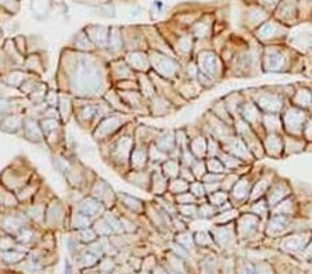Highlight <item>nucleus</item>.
Here are the masks:
<instances>
[{
  "instance_id": "31",
  "label": "nucleus",
  "mask_w": 312,
  "mask_h": 274,
  "mask_svg": "<svg viewBox=\"0 0 312 274\" xmlns=\"http://www.w3.org/2000/svg\"><path fill=\"white\" fill-rule=\"evenodd\" d=\"M21 204L14 191L9 190L0 183V211H9L20 208Z\"/></svg>"
},
{
  "instance_id": "13",
  "label": "nucleus",
  "mask_w": 312,
  "mask_h": 274,
  "mask_svg": "<svg viewBox=\"0 0 312 274\" xmlns=\"http://www.w3.org/2000/svg\"><path fill=\"white\" fill-rule=\"evenodd\" d=\"M72 206L75 209H78L79 212H82L83 215H86L90 219H93V220H96L100 216L104 215V212L107 211L106 206L92 196H83L75 205Z\"/></svg>"
},
{
  "instance_id": "9",
  "label": "nucleus",
  "mask_w": 312,
  "mask_h": 274,
  "mask_svg": "<svg viewBox=\"0 0 312 274\" xmlns=\"http://www.w3.org/2000/svg\"><path fill=\"white\" fill-rule=\"evenodd\" d=\"M147 53H148V59H150L151 71L156 72L158 76L172 80L178 75L179 64L175 60L168 57L164 53L156 51V50H147Z\"/></svg>"
},
{
  "instance_id": "40",
  "label": "nucleus",
  "mask_w": 312,
  "mask_h": 274,
  "mask_svg": "<svg viewBox=\"0 0 312 274\" xmlns=\"http://www.w3.org/2000/svg\"><path fill=\"white\" fill-rule=\"evenodd\" d=\"M39 123L45 136H48L51 132H56V130H60V129L66 127V125L61 122V119H54V118H42L39 121Z\"/></svg>"
},
{
  "instance_id": "45",
  "label": "nucleus",
  "mask_w": 312,
  "mask_h": 274,
  "mask_svg": "<svg viewBox=\"0 0 312 274\" xmlns=\"http://www.w3.org/2000/svg\"><path fill=\"white\" fill-rule=\"evenodd\" d=\"M189 191L193 194V196L200 199V198H205L207 197V191H205V184L201 182V180H195L190 183V187H189Z\"/></svg>"
},
{
  "instance_id": "14",
  "label": "nucleus",
  "mask_w": 312,
  "mask_h": 274,
  "mask_svg": "<svg viewBox=\"0 0 312 274\" xmlns=\"http://www.w3.org/2000/svg\"><path fill=\"white\" fill-rule=\"evenodd\" d=\"M20 136L24 137L25 140H28L30 143H33V144H45V135H43V130L40 127L38 119L25 117Z\"/></svg>"
},
{
  "instance_id": "7",
  "label": "nucleus",
  "mask_w": 312,
  "mask_h": 274,
  "mask_svg": "<svg viewBox=\"0 0 312 274\" xmlns=\"http://www.w3.org/2000/svg\"><path fill=\"white\" fill-rule=\"evenodd\" d=\"M71 206L61 201L59 197H53L46 206L45 213V230L53 228H66L68 226V216Z\"/></svg>"
},
{
  "instance_id": "24",
  "label": "nucleus",
  "mask_w": 312,
  "mask_h": 274,
  "mask_svg": "<svg viewBox=\"0 0 312 274\" xmlns=\"http://www.w3.org/2000/svg\"><path fill=\"white\" fill-rule=\"evenodd\" d=\"M25 115L24 114H9L0 121V129L6 133L20 135L24 126Z\"/></svg>"
},
{
  "instance_id": "8",
  "label": "nucleus",
  "mask_w": 312,
  "mask_h": 274,
  "mask_svg": "<svg viewBox=\"0 0 312 274\" xmlns=\"http://www.w3.org/2000/svg\"><path fill=\"white\" fill-rule=\"evenodd\" d=\"M30 225H32V222L22 209V206L9 211H0V228L7 234L17 237L22 228Z\"/></svg>"
},
{
  "instance_id": "3",
  "label": "nucleus",
  "mask_w": 312,
  "mask_h": 274,
  "mask_svg": "<svg viewBox=\"0 0 312 274\" xmlns=\"http://www.w3.org/2000/svg\"><path fill=\"white\" fill-rule=\"evenodd\" d=\"M35 173L36 170L27 158H17L10 167H7L0 173V183L11 191L17 193L30 183Z\"/></svg>"
},
{
  "instance_id": "1",
  "label": "nucleus",
  "mask_w": 312,
  "mask_h": 274,
  "mask_svg": "<svg viewBox=\"0 0 312 274\" xmlns=\"http://www.w3.org/2000/svg\"><path fill=\"white\" fill-rule=\"evenodd\" d=\"M113 82L108 71V60L100 53H81L63 50L56 74V89L79 98H101Z\"/></svg>"
},
{
  "instance_id": "5",
  "label": "nucleus",
  "mask_w": 312,
  "mask_h": 274,
  "mask_svg": "<svg viewBox=\"0 0 312 274\" xmlns=\"http://www.w3.org/2000/svg\"><path fill=\"white\" fill-rule=\"evenodd\" d=\"M64 177L72 190H78L82 194L88 196L96 177H98V173H95L90 167H86L85 164H82L75 157H71L69 167Z\"/></svg>"
},
{
  "instance_id": "15",
  "label": "nucleus",
  "mask_w": 312,
  "mask_h": 274,
  "mask_svg": "<svg viewBox=\"0 0 312 274\" xmlns=\"http://www.w3.org/2000/svg\"><path fill=\"white\" fill-rule=\"evenodd\" d=\"M124 59L136 74H148L151 71L147 51H127Z\"/></svg>"
},
{
  "instance_id": "52",
  "label": "nucleus",
  "mask_w": 312,
  "mask_h": 274,
  "mask_svg": "<svg viewBox=\"0 0 312 274\" xmlns=\"http://www.w3.org/2000/svg\"><path fill=\"white\" fill-rule=\"evenodd\" d=\"M260 1L265 7H276L280 3V0H260Z\"/></svg>"
},
{
  "instance_id": "42",
  "label": "nucleus",
  "mask_w": 312,
  "mask_h": 274,
  "mask_svg": "<svg viewBox=\"0 0 312 274\" xmlns=\"http://www.w3.org/2000/svg\"><path fill=\"white\" fill-rule=\"evenodd\" d=\"M77 238L79 240V243H85V244H90L93 241H96L99 238V235L96 234V231L93 230V227H88V228H82L78 231H74Z\"/></svg>"
},
{
  "instance_id": "19",
  "label": "nucleus",
  "mask_w": 312,
  "mask_h": 274,
  "mask_svg": "<svg viewBox=\"0 0 312 274\" xmlns=\"http://www.w3.org/2000/svg\"><path fill=\"white\" fill-rule=\"evenodd\" d=\"M42 184H43V180H42V177L39 176V173L36 172V173L33 175V177L30 180V183H28L25 187H22L20 191H17V193H16L21 205H27V204H30L31 201L33 199V197L36 196V193L39 191V188Z\"/></svg>"
},
{
  "instance_id": "12",
  "label": "nucleus",
  "mask_w": 312,
  "mask_h": 274,
  "mask_svg": "<svg viewBox=\"0 0 312 274\" xmlns=\"http://www.w3.org/2000/svg\"><path fill=\"white\" fill-rule=\"evenodd\" d=\"M108 71H110V78L113 82V86L121 80L137 79V74L128 65V62L124 57L108 61Z\"/></svg>"
},
{
  "instance_id": "27",
  "label": "nucleus",
  "mask_w": 312,
  "mask_h": 274,
  "mask_svg": "<svg viewBox=\"0 0 312 274\" xmlns=\"http://www.w3.org/2000/svg\"><path fill=\"white\" fill-rule=\"evenodd\" d=\"M74 96H71L69 93H64L60 91V100L57 109L60 112V117L64 125H67L71 118H74Z\"/></svg>"
},
{
  "instance_id": "38",
  "label": "nucleus",
  "mask_w": 312,
  "mask_h": 274,
  "mask_svg": "<svg viewBox=\"0 0 312 274\" xmlns=\"http://www.w3.org/2000/svg\"><path fill=\"white\" fill-rule=\"evenodd\" d=\"M189 148L197 159H203L207 155V140L203 136L193 137L190 140Z\"/></svg>"
},
{
  "instance_id": "6",
  "label": "nucleus",
  "mask_w": 312,
  "mask_h": 274,
  "mask_svg": "<svg viewBox=\"0 0 312 274\" xmlns=\"http://www.w3.org/2000/svg\"><path fill=\"white\" fill-rule=\"evenodd\" d=\"M100 98H74V118L81 129L92 133L101 121L99 114Z\"/></svg>"
},
{
  "instance_id": "47",
  "label": "nucleus",
  "mask_w": 312,
  "mask_h": 274,
  "mask_svg": "<svg viewBox=\"0 0 312 274\" xmlns=\"http://www.w3.org/2000/svg\"><path fill=\"white\" fill-rule=\"evenodd\" d=\"M208 202L211 204V205L216 206V208H219V206H222L225 201H226V198L228 196L225 194L224 190H218V191H215V193H211V194H208Z\"/></svg>"
},
{
  "instance_id": "44",
  "label": "nucleus",
  "mask_w": 312,
  "mask_h": 274,
  "mask_svg": "<svg viewBox=\"0 0 312 274\" xmlns=\"http://www.w3.org/2000/svg\"><path fill=\"white\" fill-rule=\"evenodd\" d=\"M205 165H207V170H208L210 173H219V175H224L225 169H226L224 164H222V161L216 157L208 158V159L205 161Z\"/></svg>"
},
{
  "instance_id": "21",
  "label": "nucleus",
  "mask_w": 312,
  "mask_h": 274,
  "mask_svg": "<svg viewBox=\"0 0 312 274\" xmlns=\"http://www.w3.org/2000/svg\"><path fill=\"white\" fill-rule=\"evenodd\" d=\"M32 76H36V75L30 74L28 71H25L24 68L13 69L10 72L1 75V76H0V82H1L3 85L9 86V88L17 89V90H18L21 85H22L27 79L32 78Z\"/></svg>"
},
{
  "instance_id": "16",
  "label": "nucleus",
  "mask_w": 312,
  "mask_h": 274,
  "mask_svg": "<svg viewBox=\"0 0 312 274\" xmlns=\"http://www.w3.org/2000/svg\"><path fill=\"white\" fill-rule=\"evenodd\" d=\"M150 167V157H148V146L147 144H135L131 154L129 167L131 170H143Z\"/></svg>"
},
{
  "instance_id": "46",
  "label": "nucleus",
  "mask_w": 312,
  "mask_h": 274,
  "mask_svg": "<svg viewBox=\"0 0 312 274\" xmlns=\"http://www.w3.org/2000/svg\"><path fill=\"white\" fill-rule=\"evenodd\" d=\"M193 175H195L196 180H201L205 176V173L208 172L207 170V165H205V161L203 159H196V162L190 167Z\"/></svg>"
},
{
  "instance_id": "10",
  "label": "nucleus",
  "mask_w": 312,
  "mask_h": 274,
  "mask_svg": "<svg viewBox=\"0 0 312 274\" xmlns=\"http://www.w3.org/2000/svg\"><path fill=\"white\" fill-rule=\"evenodd\" d=\"M88 196L96 198L107 209H113L117 204V193L114 191V188L111 187V184L108 182H106L104 179H101L99 175L92 188H90Z\"/></svg>"
},
{
  "instance_id": "26",
  "label": "nucleus",
  "mask_w": 312,
  "mask_h": 274,
  "mask_svg": "<svg viewBox=\"0 0 312 274\" xmlns=\"http://www.w3.org/2000/svg\"><path fill=\"white\" fill-rule=\"evenodd\" d=\"M24 69L36 76H42L46 71V60L42 59V53H30L25 56Z\"/></svg>"
},
{
  "instance_id": "50",
  "label": "nucleus",
  "mask_w": 312,
  "mask_h": 274,
  "mask_svg": "<svg viewBox=\"0 0 312 274\" xmlns=\"http://www.w3.org/2000/svg\"><path fill=\"white\" fill-rule=\"evenodd\" d=\"M175 202H176V205L196 204V202H197V198H196L190 191H186V193H182V194H178V196H175Z\"/></svg>"
},
{
  "instance_id": "11",
  "label": "nucleus",
  "mask_w": 312,
  "mask_h": 274,
  "mask_svg": "<svg viewBox=\"0 0 312 274\" xmlns=\"http://www.w3.org/2000/svg\"><path fill=\"white\" fill-rule=\"evenodd\" d=\"M121 98L127 104V107L131 109V112L139 117V115H150L148 109V100H147L139 90H128V91H121L118 90Z\"/></svg>"
},
{
  "instance_id": "17",
  "label": "nucleus",
  "mask_w": 312,
  "mask_h": 274,
  "mask_svg": "<svg viewBox=\"0 0 312 274\" xmlns=\"http://www.w3.org/2000/svg\"><path fill=\"white\" fill-rule=\"evenodd\" d=\"M151 173H153V167H148L143 170H129L124 179L128 183H131L132 186L139 187L142 190H146L147 193L150 191V184H151Z\"/></svg>"
},
{
  "instance_id": "35",
  "label": "nucleus",
  "mask_w": 312,
  "mask_h": 274,
  "mask_svg": "<svg viewBox=\"0 0 312 274\" xmlns=\"http://www.w3.org/2000/svg\"><path fill=\"white\" fill-rule=\"evenodd\" d=\"M137 82H139V91L147 98H153L157 94L156 86L153 83L148 74H137Z\"/></svg>"
},
{
  "instance_id": "2",
  "label": "nucleus",
  "mask_w": 312,
  "mask_h": 274,
  "mask_svg": "<svg viewBox=\"0 0 312 274\" xmlns=\"http://www.w3.org/2000/svg\"><path fill=\"white\" fill-rule=\"evenodd\" d=\"M137 126L136 121H132L127 126L122 127L115 136H113L108 141L99 144L101 159L117 172L119 176H125L131 170L129 161L131 154L135 147V129Z\"/></svg>"
},
{
  "instance_id": "33",
  "label": "nucleus",
  "mask_w": 312,
  "mask_h": 274,
  "mask_svg": "<svg viewBox=\"0 0 312 274\" xmlns=\"http://www.w3.org/2000/svg\"><path fill=\"white\" fill-rule=\"evenodd\" d=\"M103 98L107 101L108 104L111 106V108L115 111V112H124V114H132L131 112V109L127 107V104L124 103V100L121 98L119 96V93H118V90L114 86L108 90L107 93L103 96Z\"/></svg>"
},
{
  "instance_id": "34",
  "label": "nucleus",
  "mask_w": 312,
  "mask_h": 274,
  "mask_svg": "<svg viewBox=\"0 0 312 274\" xmlns=\"http://www.w3.org/2000/svg\"><path fill=\"white\" fill-rule=\"evenodd\" d=\"M69 49L75 50V51H81V53H98V50L95 47V45L90 42L89 36L86 35L85 30H82L75 36L74 42L69 45Z\"/></svg>"
},
{
  "instance_id": "41",
  "label": "nucleus",
  "mask_w": 312,
  "mask_h": 274,
  "mask_svg": "<svg viewBox=\"0 0 312 274\" xmlns=\"http://www.w3.org/2000/svg\"><path fill=\"white\" fill-rule=\"evenodd\" d=\"M92 227H93V230L96 231V234L99 237H111V235H114V231H113L111 226L108 225V222L103 216H100L99 219L93 220Z\"/></svg>"
},
{
  "instance_id": "18",
  "label": "nucleus",
  "mask_w": 312,
  "mask_h": 274,
  "mask_svg": "<svg viewBox=\"0 0 312 274\" xmlns=\"http://www.w3.org/2000/svg\"><path fill=\"white\" fill-rule=\"evenodd\" d=\"M85 32H86V35L89 36L90 42L95 45L98 53H100V54L104 57V53H106V50H107L110 30L96 25V27H93V28H90V30H86Z\"/></svg>"
},
{
  "instance_id": "4",
  "label": "nucleus",
  "mask_w": 312,
  "mask_h": 274,
  "mask_svg": "<svg viewBox=\"0 0 312 274\" xmlns=\"http://www.w3.org/2000/svg\"><path fill=\"white\" fill-rule=\"evenodd\" d=\"M132 121H136V117L133 114L113 112L111 115L103 118L90 135L98 144H103L113 136H115L122 127L127 126Z\"/></svg>"
},
{
  "instance_id": "30",
  "label": "nucleus",
  "mask_w": 312,
  "mask_h": 274,
  "mask_svg": "<svg viewBox=\"0 0 312 274\" xmlns=\"http://www.w3.org/2000/svg\"><path fill=\"white\" fill-rule=\"evenodd\" d=\"M158 135H160V130H157L154 127L137 123L136 129H135V143L150 146L151 143H154V140H156Z\"/></svg>"
},
{
  "instance_id": "23",
  "label": "nucleus",
  "mask_w": 312,
  "mask_h": 274,
  "mask_svg": "<svg viewBox=\"0 0 312 274\" xmlns=\"http://www.w3.org/2000/svg\"><path fill=\"white\" fill-rule=\"evenodd\" d=\"M92 225H93V219H90L89 216L83 215L82 212H79L78 209H75L74 206H71L67 230H69V231H78V230H82V228L92 227Z\"/></svg>"
},
{
  "instance_id": "36",
  "label": "nucleus",
  "mask_w": 312,
  "mask_h": 274,
  "mask_svg": "<svg viewBox=\"0 0 312 274\" xmlns=\"http://www.w3.org/2000/svg\"><path fill=\"white\" fill-rule=\"evenodd\" d=\"M49 85L46 83V82H40L39 85L35 88V90L31 93L30 96H28V100H30L31 104H33V106H40V104H45V101H46V94H48V91H49Z\"/></svg>"
},
{
  "instance_id": "49",
  "label": "nucleus",
  "mask_w": 312,
  "mask_h": 274,
  "mask_svg": "<svg viewBox=\"0 0 312 274\" xmlns=\"http://www.w3.org/2000/svg\"><path fill=\"white\" fill-rule=\"evenodd\" d=\"M218 215V208L211 205L210 202L207 204H201L198 206V216L200 217H211V216Z\"/></svg>"
},
{
  "instance_id": "51",
  "label": "nucleus",
  "mask_w": 312,
  "mask_h": 274,
  "mask_svg": "<svg viewBox=\"0 0 312 274\" xmlns=\"http://www.w3.org/2000/svg\"><path fill=\"white\" fill-rule=\"evenodd\" d=\"M59 100H60V91L57 89H49L48 94H46V106L48 107H56L59 106Z\"/></svg>"
},
{
  "instance_id": "32",
  "label": "nucleus",
  "mask_w": 312,
  "mask_h": 274,
  "mask_svg": "<svg viewBox=\"0 0 312 274\" xmlns=\"http://www.w3.org/2000/svg\"><path fill=\"white\" fill-rule=\"evenodd\" d=\"M154 144L160 148L163 152H165L166 155L169 157V154L172 151H175L176 148V140L175 135L172 132H160V135L157 136L154 140Z\"/></svg>"
},
{
  "instance_id": "20",
  "label": "nucleus",
  "mask_w": 312,
  "mask_h": 274,
  "mask_svg": "<svg viewBox=\"0 0 312 274\" xmlns=\"http://www.w3.org/2000/svg\"><path fill=\"white\" fill-rule=\"evenodd\" d=\"M150 167H153V173H151V184H150L148 193L154 194L156 197H163L168 191L169 180L161 172L160 165H150Z\"/></svg>"
},
{
  "instance_id": "43",
  "label": "nucleus",
  "mask_w": 312,
  "mask_h": 274,
  "mask_svg": "<svg viewBox=\"0 0 312 274\" xmlns=\"http://www.w3.org/2000/svg\"><path fill=\"white\" fill-rule=\"evenodd\" d=\"M40 82H42L40 76H32V78L27 79V80L21 85L20 89H18V91L22 93V96H24V97H28L31 93L35 90V88L39 85Z\"/></svg>"
},
{
  "instance_id": "39",
  "label": "nucleus",
  "mask_w": 312,
  "mask_h": 274,
  "mask_svg": "<svg viewBox=\"0 0 312 274\" xmlns=\"http://www.w3.org/2000/svg\"><path fill=\"white\" fill-rule=\"evenodd\" d=\"M189 187H190L189 182L183 180L182 177H175V179H171L168 183V193L172 196H178L189 191Z\"/></svg>"
},
{
  "instance_id": "48",
  "label": "nucleus",
  "mask_w": 312,
  "mask_h": 274,
  "mask_svg": "<svg viewBox=\"0 0 312 274\" xmlns=\"http://www.w3.org/2000/svg\"><path fill=\"white\" fill-rule=\"evenodd\" d=\"M114 88L121 91H128V90H139V82L137 79H127V80H121L114 85Z\"/></svg>"
},
{
  "instance_id": "37",
  "label": "nucleus",
  "mask_w": 312,
  "mask_h": 274,
  "mask_svg": "<svg viewBox=\"0 0 312 274\" xmlns=\"http://www.w3.org/2000/svg\"><path fill=\"white\" fill-rule=\"evenodd\" d=\"M160 167H161V172L164 173V176H165L168 180L179 177V170H181V162H179V159L168 158V159L164 161Z\"/></svg>"
},
{
  "instance_id": "28",
  "label": "nucleus",
  "mask_w": 312,
  "mask_h": 274,
  "mask_svg": "<svg viewBox=\"0 0 312 274\" xmlns=\"http://www.w3.org/2000/svg\"><path fill=\"white\" fill-rule=\"evenodd\" d=\"M117 201L119 204L128 208L129 211L135 212L137 215H145L146 211V202L142 201L140 198L133 196H129L127 193H117Z\"/></svg>"
},
{
  "instance_id": "29",
  "label": "nucleus",
  "mask_w": 312,
  "mask_h": 274,
  "mask_svg": "<svg viewBox=\"0 0 312 274\" xmlns=\"http://www.w3.org/2000/svg\"><path fill=\"white\" fill-rule=\"evenodd\" d=\"M171 101L168 98L163 97L160 94H156L153 98L148 100V109H150V115L153 117H164L169 112L171 108Z\"/></svg>"
},
{
  "instance_id": "25",
  "label": "nucleus",
  "mask_w": 312,
  "mask_h": 274,
  "mask_svg": "<svg viewBox=\"0 0 312 274\" xmlns=\"http://www.w3.org/2000/svg\"><path fill=\"white\" fill-rule=\"evenodd\" d=\"M198 69L201 74L207 75L210 79L216 75L218 72V59L216 56L210 53V51H204L198 56Z\"/></svg>"
},
{
  "instance_id": "22",
  "label": "nucleus",
  "mask_w": 312,
  "mask_h": 274,
  "mask_svg": "<svg viewBox=\"0 0 312 274\" xmlns=\"http://www.w3.org/2000/svg\"><path fill=\"white\" fill-rule=\"evenodd\" d=\"M22 209L25 211V213L28 215V217L31 219V222L33 225L40 226L45 228V213H46V206L48 204H43V202H35L32 201L27 205H21Z\"/></svg>"
}]
</instances>
